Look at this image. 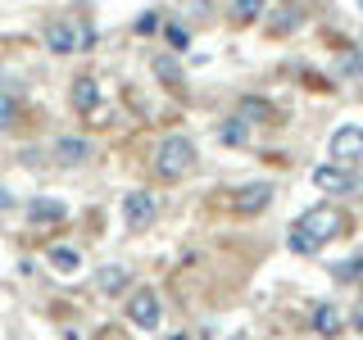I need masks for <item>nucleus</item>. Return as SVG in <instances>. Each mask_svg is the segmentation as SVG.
I'll list each match as a JSON object with an SVG mask.
<instances>
[{
	"label": "nucleus",
	"mask_w": 363,
	"mask_h": 340,
	"mask_svg": "<svg viewBox=\"0 0 363 340\" xmlns=\"http://www.w3.org/2000/svg\"><path fill=\"white\" fill-rule=\"evenodd\" d=\"M340 227H345V218H340V209H332V204H318V209H309L300 222L291 227L286 245L295 249V254L313 259L318 249H323L327 241H332V236H340Z\"/></svg>",
	"instance_id": "nucleus-1"
},
{
	"label": "nucleus",
	"mask_w": 363,
	"mask_h": 340,
	"mask_svg": "<svg viewBox=\"0 0 363 340\" xmlns=\"http://www.w3.org/2000/svg\"><path fill=\"white\" fill-rule=\"evenodd\" d=\"M191 168H196V141H191V136H182V132L164 136V141H159V150H155V173L168 177V181H177V177H186Z\"/></svg>",
	"instance_id": "nucleus-2"
},
{
	"label": "nucleus",
	"mask_w": 363,
	"mask_h": 340,
	"mask_svg": "<svg viewBox=\"0 0 363 340\" xmlns=\"http://www.w3.org/2000/svg\"><path fill=\"white\" fill-rule=\"evenodd\" d=\"M41 37H45V50H55V55H77V50H91L96 45V28H77V23H68V18H50L41 28Z\"/></svg>",
	"instance_id": "nucleus-3"
},
{
	"label": "nucleus",
	"mask_w": 363,
	"mask_h": 340,
	"mask_svg": "<svg viewBox=\"0 0 363 340\" xmlns=\"http://www.w3.org/2000/svg\"><path fill=\"white\" fill-rule=\"evenodd\" d=\"M155 196L150 191H128V196H123V222L132 227V232H145V227L155 222Z\"/></svg>",
	"instance_id": "nucleus-4"
},
{
	"label": "nucleus",
	"mask_w": 363,
	"mask_h": 340,
	"mask_svg": "<svg viewBox=\"0 0 363 340\" xmlns=\"http://www.w3.org/2000/svg\"><path fill=\"white\" fill-rule=\"evenodd\" d=\"M128 317H132V327H141V332H155V327H159V295H155L150 286L132 290V300H128Z\"/></svg>",
	"instance_id": "nucleus-5"
},
{
	"label": "nucleus",
	"mask_w": 363,
	"mask_h": 340,
	"mask_svg": "<svg viewBox=\"0 0 363 340\" xmlns=\"http://www.w3.org/2000/svg\"><path fill=\"white\" fill-rule=\"evenodd\" d=\"M268 204H272V181H250V186L236 191L232 209H236V213H245V218H255V213H264Z\"/></svg>",
	"instance_id": "nucleus-6"
},
{
	"label": "nucleus",
	"mask_w": 363,
	"mask_h": 340,
	"mask_svg": "<svg viewBox=\"0 0 363 340\" xmlns=\"http://www.w3.org/2000/svg\"><path fill=\"white\" fill-rule=\"evenodd\" d=\"M309 181L318 191H327V196H345V191H354V177H350V168H340V164H318Z\"/></svg>",
	"instance_id": "nucleus-7"
},
{
	"label": "nucleus",
	"mask_w": 363,
	"mask_h": 340,
	"mask_svg": "<svg viewBox=\"0 0 363 340\" xmlns=\"http://www.w3.org/2000/svg\"><path fill=\"white\" fill-rule=\"evenodd\" d=\"M336 164H350V159H363V128H336L332 141H327Z\"/></svg>",
	"instance_id": "nucleus-8"
},
{
	"label": "nucleus",
	"mask_w": 363,
	"mask_h": 340,
	"mask_svg": "<svg viewBox=\"0 0 363 340\" xmlns=\"http://www.w3.org/2000/svg\"><path fill=\"white\" fill-rule=\"evenodd\" d=\"M50 154H55V164H64V168H77V164H86L91 154V141L86 136H60V141L50 145Z\"/></svg>",
	"instance_id": "nucleus-9"
},
{
	"label": "nucleus",
	"mask_w": 363,
	"mask_h": 340,
	"mask_svg": "<svg viewBox=\"0 0 363 340\" xmlns=\"http://www.w3.org/2000/svg\"><path fill=\"white\" fill-rule=\"evenodd\" d=\"M28 218L32 222H64L68 218V204L55 200V196H37V200H28Z\"/></svg>",
	"instance_id": "nucleus-10"
},
{
	"label": "nucleus",
	"mask_w": 363,
	"mask_h": 340,
	"mask_svg": "<svg viewBox=\"0 0 363 340\" xmlns=\"http://www.w3.org/2000/svg\"><path fill=\"white\" fill-rule=\"evenodd\" d=\"M313 332L323 340H336L340 332H345V317H340L336 304H318V309H313Z\"/></svg>",
	"instance_id": "nucleus-11"
},
{
	"label": "nucleus",
	"mask_w": 363,
	"mask_h": 340,
	"mask_svg": "<svg viewBox=\"0 0 363 340\" xmlns=\"http://www.w3.org/2000/svg\"><path fill=\"white\" fill-rule=\"evenodd\" d=\"M100 105V86H96V77H77L73 82V109L77 113H91Z\"/></svg>",
	"instance_id": "nucleus-12"
},
{
	"label": "nucleus",
	"mask_w": 363,
	"mask_h": 340,
	"mask_svg": "<svg viewBox=\"0 0 363 340\" xmlns=\"http://www.w3.org/2000/svg\"><path fill=\"white\" fill-rule=\"evenodd\" d=\"M96 281H100V290H105V295H118V290L132 281V272L123 268V264H109V268H100V272H96Z\"/></svg>",
	"instance_id": "nucleus-13"
},
{
	"label": "nucleus",
	"mask_w": 363,
	"mask_h": 340,
	"mask_svg": "<svg viewBox=\"0 0 363 340\" xmlns=\"http://www.w3.org/2000/svg\"><path fill=\"white\" fill-rule=\"evenodd\" d=\"M50 268L55 272H77L82 268V254L73 245H50Z\"/></svg>",
	"instance_id": "nucleus-14"
},
{
	"label": "nucleus",
	"mask_w": 363,
	"mask_h": 340,
	"mask_svg": "<svg viewBox=\"0 0 363 340\" xmlns=\"http://www.w3.org/2000/svg\"><path fill=\"white\" fill-rule=\"evenodd\" d=\"M18 113H23L18 96H9V91H0V128H14V123H18Z\"/></svg>",
	"instance_id": "nucleus-15"
},
{
	"label": "nucleus",
	"mask_w": 363,
	"mask_h": 340,
	"mask_svg": "<svg viewBox=\"0 0 363 340\" xmlns=\"http://www.w3.org/2000/svg\"><path fill=\"white\" fill-rule=\"evenodd\" d=\"M264 9H268V0H232V14L241 18V23H255Z\"/></svg>",
	"instance_id": "nucleus-16"
},
{
	"label": "nucleus",
	"mask_w": 363,
	"mask_h": 340,
	"mask_svg": "<svg viewBox=\"0 0 363 340\" xmlns=\"http://www.w3.org/2000/svg\"><path fill=\"white\" fill-rule=\"evenodd\" d=\"M250 118H277V109L268 100H241V123H250Z\"/></svg>",
	"instance_id": "nucleus-17"
},
{
	"label": "nucleus",
	"mask_w": 363,
	"mask_h": 340,
	"mask_svg": "<svg viewBox=\"0 0 363 340\" xmlns=\"http://www.w3.org/2000/svg\"><path fill=\"white\" fill-rule=\"evenodd\" d=\"M332 277L336 281H359L363 277V259H340V264L332 268Z\"/></svg>",
	"instance_id": "nucleus-18"
},
{
	"label": "nucleus",
	"mask_w": 363,
	"mask_h": 340,
	"mask_svg": "<svg viewBox=\"0 0 363 340\" xmlns=\"http://www.w3.org/2000/svg\"><path fill=\"white\" fill-rule=\"evenodd\" d=\"M218 136H223V141H227V145H245V136H250V128H245V123H241V118H232V123H227V128H223Z\"/></svg>",
	"instance_id": "nucleus-19"
},
{
	"label": "nucleus",
	"mask_w": 363,
	"mask_h": 340,
	"mask_svg": "<svg viewBox=\"0 0 363 340\" xmlns=\"http://www.w3.org/2000/svg\"><path fill=\"white\" fill-rule=\"evenodd\" d=\"M155 73L164 77V82H182V68H177V60H168V55H159V60H155Z\"/></svg>",
	"instance_id": "nucleus-20"
},
{
	"label": "nucleus",
	"mask_w": 363,
	"mask_h": 340,
	"mask_svg": "<svg viewBox=\"0 0 363 340\" xmlns=\"http://www.w3.org/2000/svg\"><path fill=\"white\" fill-rule=\"evenodd\" d=\"M164 37H168V45H173V50H186V28H177V23H168V28H164Z\"/></svg>",
	"instance_id": "nucleus-21"
},
{
	"label": "nucleus",
	"mask_w": 363,
	"mask_h": 340,
	"mask_svg": "<svg viewBox=\"0 0 363 340\" xmlns=\"http://www.w3.org/2000/svg\"><path fill=\"white\" fill-rule=\"evenodd\" d=\"M159 28V14H145L141 23H136V32H141V37H145V32H155Z\"/></svg>",
	"instance_id": "nucleus-22"
},
{
	"label": "nucleus",
	"mask_w": 363,
	"mask_h": 340,
	"mask_svg": "<svg viewBox=\"0 0 363 340\" xmlns=\"http://www.w3.org/2000/svg\"><path fill=\"white\" fill-rule=\"evenodd\" d=\"M14 204H18V200H14V191H5V186H0V213H5V209H14Z\"/></svg>",
	"instance_id": "nucleus-23"
},
{
	"label": "nucleus",
	"mask_w": 363,
	"mask_h": 340,
	"mask_svg": "<svg viewBox=\"0 0 363 340\" xmlns=\"http://www.w3.org/2000/svg\"><path fill=\"white\" fill-rule=\"evenodd\" d=\"M350 322H354V332H363V304L354 309V317H350Z\"/></svg>",
	"instance_id": "nucleus-24"
},
{
	"label": "nucleus",
	"mask_w": 363,
	"mask_h": 340,
	"mask_svg": "<svg viewBox=\"0 0 363 340\" xmlns=\"http://www.w3.org/2000/svg\"><path fill=\"white\" fill-rule=\"evenodd\" d=\"M168 340H191V336H168Z\"/></svg>",
	"instance_id": "nucleus-25"
}]
</instances>
